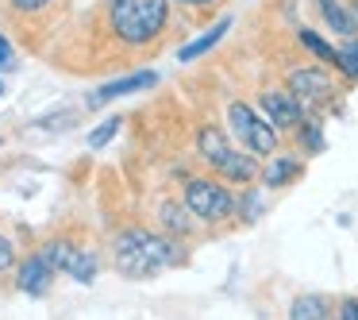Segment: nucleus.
<instances>
[{
    "label": "nucleus",
    "instance_id": "f257e3e1",
    "mask_svg": "<svg viewBox=\"0 0 358 320\" xmlns=\"http://www.w3.org/2000/svg\"><path fill=\"white\" fill-rule=\"evenodd\" d=\"M173 263H181L178 247L162 235L147 232V228H131L116 239V270L127 278H150Z\"/></svg>",
    "mask_w": 358,
    "mask_h": 320
},
{
    "label": "nucleus",
    "instance_id": "f03ea898",
    "mask_svg": "<svg viewBox=\"0 0 358 320\" xmlns=\"http://www.w3.org/2000/svg\"><path fill=\"white\" fill-rule=\"evenodd\" d=\"M166 16H170V0H112L108 24L116 39L131 43V47H147L162 35Z\"/></svg>",
    "mask_w": 358,
    "mask_h": 320
},
{
    "label": "nucleus",
    "instance_id": "7ed1b4c3",
    "mask_svg": "<svg viewBox=\"0 0 358 320\" xmlns=\"http://www.w3.org/2000/svg\"><path fill=\"white\" fill-rule=\"evenodd\" d=\"M227 124H231V135L243 143V151H250V155H273L278 151V127L266 120V112H258L255 104L247 101H231L227 104Z\"/></svg>",
    "mask_w": 358,
    "mask_h": 320
},
{
    "label": "nucleus",
    "instance_id": "20e7f679",
    "mask_svg": "<svg viewBox=\"0 0 358 320\" xmlns=\"http://www.w3.org/2000/svg\"><path fill=\"white\" fill-rule=\"evenodd\" d=\"M185 204L189 212H193L196 220H204V224H224V220L235 216V209H239V201L231 197V189L220 186L216 178H193L185 186Z\"/></svg>",
    "mask_w": 358,
    "mask_h": 320
},
{
    "label": "nucleus",
    "instance_id": "39448f33",
    "mask_svg": "<svg viewBox=\"0 0 358 320\" xmlns=\"http://www.w3.org/2000/svg\"><path fill=\"white\" fill-rule=\"evenodd\" d=\"M285 89L304 104V112L324 109V104H331V97H335V81H331V74H327L324 66H296V70H289Z\"/></svg>",
    "mask_w": 358,
    "mask_h": 320
},
{
    "label": "nucleus",
    "instance_id": "423d86ee",
    "mask_svg": "<svg viewBox=\"0 0 358 320\" xmlns=\"http://www.w3.org/2000/svg\"><path fill=\"white\" fill-rule=\"evenodd\" d=\"M258 109L266 112V120H270L278 132H301L304 124V104L296 101L289 89H262V97H258Z\"/></svg>",
    "mask_w": 358,
    "mask_h": 320
},
{
    "label": "nucleus",
    "instance_id": "0eeeda50",
    "mask_svg": "<svg viewBox=\"0 0 358 320\" xmlns=\"http://www.w3.org/2000/svg\"><path fill=\"white\" fill-rule=\"evenodd\" d=\"M43 255L55 263V270H66L70 278H78V281H93V278H96V258L89 255V251L66 243V239L47 243V247H43Z\"/></svg>",
    "mask_w": 358,
    "mask_h": 320
},
{
    "label": "nucleus",
    "instance_id": "6e6552de",
    "mask_svg": "<svg viewBox=\"0 0 358 320\" xmlns=\"http://www.w3.org/2000/svg\"><path fill=\"white\" fill-rule=\"evenodd\" d=\"M312 4H316V12L324 16L327 32L343 35V39H355L358 35V20H355V12H350L347 0H312Z\"/></svg>",
    "mask_w": 358,
    "mask_h": 320
},
{
    "label": "nucleus",
    "instance_id": "1a4fd4ad",
    "mask_svg": "<svg viewBox=\"0 0 358 320\" xmlns=\"http://www.w3.org/2000/svg\"><path fill=\"white\" fill-rule=\"evenodd\" d=\"M50 278H55V263H50L47 255H35V258H27V263L20 266L16 286L24 289V293H31V297H43L50 289Z\"/></svg>",
    "mask_w": 358,
    "mask_h": 320
},
{
    "label": "nucleus",
    "instance_id": "9d476101",
    "mask_svg": "<svg viewBox=\"0 0 358 320\" xmlns=\"http://www.w3.org/2000/svg\"><path fill=\"white\" fill-rule=\"evenodd\" d=\"M150 85H158L155 70H139V74H131V78L108 81V85H101L96 93H89V109H96V104H104V101H116V97H124V93H135V89H150Z\"/></svg>",
    "mask_w": 358,
    "mask_h": 320
},
{
    "label": "nucleus",
    "instance_id": "9b49d317",
    "mask_svg": "<svg viewBox=\"0 0 358 320\" xmlns=\"http://www.w3.org/2000/svg\"><path fill=\"white\" fill-rule=\"evenodd\" d=\"M231 151H235V147H231V143H227V135L220 132L216 124H204L201 132H196V155H201L204 162L212 166V170H216V166L224 162L227 155H231Z\"/></svg>",
    "mask_w": 358,
    "mask_h": 320
},
{
    "label": "nucleus",
    "instance_id": "f8f14e48",
    "mask_svg": "<svg viewBox=\"0 0 358 320\" xmlns=\"http://www.w3.org/2000/svg\"><path fill=\"white\" fill-rule=\"evenodd\" d=\"M301 174H304L301 158H293V155H270V162H266V170H262V186H270V189L293 186Z\"/></svg>",
    "mask_w": 358,
    "mask_h": 320
},
{
    "label": "nucleus",
    "instance_id": "ddd939ff",
    "mask_svg": "<svg viewBox=\"0 0 358 320\" xmlns=\"http://www.w3.org/2000/svg\"><path fill=\"white\" fill-rule=\"evenodd\" d=\"M335 309L324 293H301L289 305V320H331Z\"/></svg>",
    "mask_w": 358,
    "mask_h": 320
},
{
    "label": "nucleus",
    "instance_id": "4468645a",
    "mask_svg": "<svg viewBox=\"0 0 358 320\" xmlns=\"http://www.w3.org/2000/svg\"><path fill=\"white\" fill-rule=\"evenodd\" d=\"M227 32H231V16H224V20H220V24H216V27H208V32H204V35H196L193 43H185V47L178 50V58H181V62H193V58L208 55V50L216 47V43L224 39Z\"/></svg>",
    "mask_w": 358,
    "mask_h": 320
},
{
    "label": "nucleus",
    "instance_id": "2eb2a0df",
    "mask_svg": "<svg viewBox=\"0 0 358 320\" xmlns=\"http://www.w3.org/2000/svg\"><path fill=\"white\" fill-rule=\"evenodd\" d=\"M296 39H301V47L308 50L312 58H316V62H324V66H339V47H331V43L324 39V35H316L312 32V27H301V32H296Z\"/></svg>",
    "mask_w": 358,
    "mask_h": 320
},
{
    "label": "nucleus",
    "instance_id": "dca6fc26",
    "mask_svg": "<svg viewBox=\"0 0 358 320\" xmlns=\"http://www.w3.org/2000/svg\"><path fill=\"white\" fill-rule=\"evenodd\" d=\"M193 212H189V204L181 201V204H162V224L170 228V232H178V235H189V228H193Z\"/></svg>",
    "mask_w": 358,
    "mask_h": 320
},
{
    "label": "nucleus",
    "instance_id": "f3484780",
    "mask_svg": "<svg viewBox=\"0 0 358 320\" xmlns=\"http://www.w3.org/2000/svg\"><path fill=\"white\" fill-rule=\"evenodd\" d=\"M335 70L343 74V78H350V81H358V35L355 39H347L339 47V66Z\"/></svg>",
    "mask_w": 358,
    "mask_h": 320
},
{
    "label": "nucleus",
    "instance_id": "a211bd4d",
    "mask_svg": "<svg viewBox=\"0 0 358 320\" xmlns=\"http://www.w3.org/2000/svg\"><path fill=\"white\" fill-rule=\"evenodd\" d=\"M301 143L316 155V151H324V132H320V120H304L301 124Z\"/></svg>",
    "mask_w": 358,
    "mask_h": 320
},
{
    "label": "nucleus",
    "instance_id": "6ab92c4d",
    "mask_svg": "<svg viewBox=\"0 0 358 320\" xmlns=\"http://www.w3.org/2000/svg\"><path fill=\"white\" fill-rule=\"evenodd\" d=\"M239 212H243V220H247V224H250V220H258V212H262V197H258L255 189H247V197L239 201Z\"/></svg>",
    "mask_w": 358,
    "mask_h": 320
},
{
    "label": "nucleus",
    "instance_id": "aec40b11",
    "mask_svg": "<svg viewBox=\"0 0 358 320\" xmlns=\"http://www.w3.org/2000/svg\"><path fill=\"white\" fill-rule=\"evenodd\" d=\"M116 132H120V120H104V124L96 127L93 135H89V147H104V143H108Z\"/></svg>",
    "mask_w": 358,
    "mask_h": 320
},
{
    "label": "nucleus",
    "instance_id": "412c9836",
    "mask_svg": "<svg viewBox=\"0 0 358 320\" xmlns=\"http://www.w3.org/2000/svg\"><path fill=\"white\" fill-rule=\"evenodd\" d=\"M335 320H358V297H343L339 309H335Z\"/></svg>",
    "mask_w": 358,
    "mask_h": 320
},
{
    "label": "nucleus",
    "instance_id": "4be33fe9",
    "mask_svg": "<svg viewBox=\"0 0 358 320\" xmlns=\"http://www.w3.org/2000/svg\"><path fill=\"white\" fill-rule=\"evenodd\" d=\"M0 70H16V55H12V43L0 35Z\"/></svg>",
    "mask_w": 358,
    "mask_h": 320
},
{
    "label": "nucleus",
    "instance_id": "5701e85b",
    "mask_svg": "<svg viewBox=\"0 0 358 320\" xmlns=\"http://www.w3.org/2000/svg\"><path fill=\"white\" fill-rule=\"evenodd\" d=\"M12 263H16V251H12V243L4 239V235H0V274L8 270Z\"/></svg>",
    "mask_w": 358,
    "mask_h": 320
},
{
    "label": "nucleus",
    "instance_id": "b1692460",
    "mask_svg": "<svg viewBox=\"0 0 358 320\" xmlns=\"http://www.w3.org/2000/svg\"><path fill=\"white\" fill-rule=\"evenodd\" d=\"M50 0H12V8H20V12H39V8H47Z\"/></svg>",
    "mask_w": 358,
    "mask_h": 320
},
{
    "label": "nucleus",
    "instance_id": "393cba45",
    "mask_svg": "<svg viewBox=\"0 0 358 320\" xmlns=\"http://www.w3.org/2000/svg\"><path fill=\"white\" fill-rule=\"evenodd\" d=\"M178 4H189V8H208V4H216V0H178Z\"/></svg>",
    "mask_w": 358,
    "mask_h": 320
},
{
    "label": "nucleus",
    "instance_id": "a878e982",
    "mask_svg": "<svg viewBox=\"0 0 358 320\" xmlns=\"http://www.w3.org/2000/svg\"><path fill=\"white\" fill-rule=\"evenodd\" d=\"M350 12H355V20H358V0H350Z\"/></svg>",
    "mask_w": 358,
    "mask_h": 320
},
{
    "label": "nucleus",
    "instance_id": "bb28decb",
    "mask_svg": "<svg viewBox=\"0 0 358 320\" xmlns=\"http://www.w3.org/2000/svg\"><path fill=\"white\" fill-rule=\"evenodd\" d=\"M0 97H4V81H0Z\"/></svg>",
    "mask_w": 358,
    "mask_h": 320
}]
</instances>
